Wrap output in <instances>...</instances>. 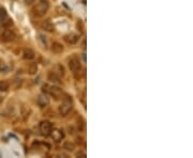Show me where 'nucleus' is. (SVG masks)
Instances as JSON below:
<instances>
[{
    "mask_svg": "<svg viewBox=\"0 0 193 158\" xmlns=\"http://www.w3.org/2000/svg\"><path fill=\"white\" fill-rule=\"evenodd\" d=\"M63 100L60 104L59 108H58V111H59V114L61 117H67L73 109V100L70 96H66L62 97Z\"/></svg>",
    "mask_w": 193,
    "mask_h": 158,
    "instance_id": "f257e3e1",
    "label": "nucleus"
},
{
    "mask_svg": "<svg viewBox=\"0 0 193 158\" xmlns=\"http://www.w3.org/2000/svg\"><path fill=\"white\" fill-rule=\"evenodd\" d=\"M49 9V3L48 0H39L38 3L34 7L32 12L36 16L38 17H42L46 14V12Z\"/></svg>",
    "mask_w": 193,
    "mask_h": 158,
    "instance_id": "f03ea898",
    "label": "nucleus"
},
{
    "mask_svg": "<svg viewBox=\"0 0 193 158\" xmlns=\"http://www.w3.org/2000/svg\"><path fill=\"white\" fill-rule=\"evenodd\" d=\"M15 38L16 34L12 29H9L8 27H3V26L0 28V42L9 43V42H13Z\"/></svg>",
    "mask_w": 193,
    "mask_h": 158,
    "instance_id": "7ed1b4c3",
    "label": "nucleus"
},
{
    "mask_svg": "<svg viewBox=\"0 0 193 158\" xmlns=\"http://www.w3.org/2000/svg\"><path fill=\"white\" fill-rule=\"evenodd\" d=\"M51 130H53V124L49 121H42L39 125V131L43 137H49Z\"/></svg>",
    "mask_w": 193,
    "mask_h": 158,
    "instance_id": "20e7f679",
    "label": "nucleus"
},
{
    "mask_svg": "<svg viewBox=\"0 0 193 158\" xmlns=\"http://www.w3.org/2000/svg\"><path fill=\"white\" fill-rule=\"evenodd\" d=\"M68 66H69L70 71L72 72L73 74L83 69L82 64H80V60L77 58L76 56H73L69 59V61H68Z\"/></svg>",
    "mask_w": 193,
    "mask_h": 158,
    "instance_id": "39448f33",
    "label": "nucleus"
},
{
    "mask_svg": "<svg viewBox=\"0 0 193 158\" xmlns=\"http://www.w3.org/2000/svg\"><path fill=\"white\" fill-rule=\"evenodd\" d=\"M48 95H51V97H54L56 100H59L63 96V92H62V90L59 87H57V86H49Z\"/></svg>",
    "mask_w": 193,
    "mask_h": 158,
    "instance_id": "423d86ee",
    "label": "nucleus"
},
{
    "mask_svg": "<svg viewBox=\"0 0 193 158\" xmlns=\"http://www.w3.org/2000/svg\"><path fill=\"white\" fill-rule=\"evenodd\" d=\"M49 137L53 139V141H54V142L58 143V142H60V141L63 140L64 133H63V130L60 129V128H56V129H54V128H53V130H51V135H49Z\"/></svg>",
    "mask_w": 193,
    "mask_h": 158,
    "instance_id": "0eeeda50",
    "label": "nucleus"
},
{
    "mask_svg": "<svg viewBox=\"0 0 193 158\" xmlns=\"http://www.w3.org/2000/svg\"><path fill=\"white\" fill-rule=\"evenodd\" d=\"M0 24H2L3 27H8V26L12 25V21L9 18L8 13L4 8H0Z\"/></svg>",
    "mask_w": 193,
    "mask_h": 158,
    "instance_id": "6e6552de",
    "label": "nucleus"
},
{
    "mask_svg": "<svg viewBox=\"0 0 193 158\" xmlns=\"http://www.w3.org/2000/svg\"><path fill=\"white\" fill-rule=\"evenodd\" d=\"M37 104H38L39 107H41V108L47 107V106L49 105L48 95L45 94V93H42V94H40L38 96V98H37Z\"/></svg>",
    "mask_w": 193,
    "mask_h": 158,
    "instance_id": "1a4fd4ad",
    "label": "nucleus"
},
{
    "mask_svg": "<svg viewBox=\"0 0 193 158\" xmlns=\"http://www.w3.org/2000/svg\"><path fill=\"white\" fill-rule=\"evenodd\" d=\"M47 80L54 84H59L60 82H61V77L51 71V72H49L48 75H47Z\"/></svg>",
    "mask_w": 193,
    "mask_h": 158,
    "instance_id": "9d476101",
    "label": "nucleus"
},
{
    "mask_svg": "<svg viewBox=\"0 0 193 158\" xmlns=\"http://www.w3.org/2000/svg\"><path fill=\"white\" fill-rule=\"evenodd\" d=\"M41 28L43 29L44 31H46V32H53V31L55 30V26L49 19H45V21H42Z\"/></svg>",
    "mask_w": 193,
    "mask_h": 158,
    "instance_id": "9b49d317",
    "label": "nucleus"
},
{
    "mask_svg": "<svg viewBox=\"0 0 193 158\" xmlns=\"http://www.w3.org/2000/svg\"><path fill=\"white\" fill-rule=\"evenodd\" d=\"M78 40H80V36L75 33H70L64 36V41L67 42L69 45H75L78 42Z\"/></svg>",
    "mask_w": 193,
    "mask_h": 158,
    "instance_id": "f8f14e48",
    "label": "nucleus"
},
{
    "mask_svg": "<svg viewBox=\"0 0 193 158\" xmlns=\"http://www.w3.org/2000/svg\"><path fill=\"white\" fill-rule=\"evenodd\" d=\"M51 49L54 54L58 55V54H61L62 51H63V46H62V44L59 43V42H53V43H51Z\"/></svg>",
    "mask_w": 193,
    "mask_h": 158,
    "instance_id": "ddd939ff",
    "label": "nucleus"
},
{
    "mask_svg": "<svg viewBox=\"0 0 193 158\" xmlns=\"http://www.w3.org/2000/svg\"><path fill=\"white\" fill-rule=\"evenodd\" d=\"M34 57H36V54H34V51L32 50V49L30 48H25L23 51V58L25 59V60H32V59H34Z\"/></svg>",
    "mask_w": 193,
    "mask_h": 158,
    "instance_id": "4468645a",
    "label": "nucleus"
},
{
    "mask_svg": "<svg viewBox=\"0 0 193 158\" xmlns=\"http://www.w3.org/2000/svg\"><path fill=\"white\" fill-rule=\"evenodd\" d=\"M63 148L66 151H69V152H73L75 150V143L71 142V141H67V142L63 143Z\"/></svg>",
    "mask_w": 193,
    "mask_h": 158,
    "instance_id": "2eb2a0df",
    "label": "nucleus"
},
{
    "mask_svg": "<svg viewBox=\"0 0 193 158\" xmlns=\"http://www.w3.org/2000/svg\"><path fill=\"white\" fill-rule=\"evenodd\" d=\"M53 72H54V73H56L57 75H59L60 77L64 75V69H63V66H62V65H60V64H57L56 66L54 67V69H53Z\"/></svg>",
    "mask_w": 193,
    "mask_h": 158,
    "instance_id": "dca6fc26",
    "label": "nucleus"
},
{
    "mask_svg": "<svg viewBox=\"0 0 193 158\" xmlns=\"http://www.w3.org/2000/svg\"><path fill=\"white\" fill-rule=\"evenodd\" d=\"M9 82L8 81H0V93H5L9 90Z\"/></svg>",
    "mask_w": 193,
    "mask_h": 158,
    "instance_id": "f3484780",
    "label": "nucleus"
},
{
    "mask_svg": "<svg viewBox=\"0 0 193 158\" xmlns=\"http://www.w3.org/2000/svg\"><path fill=\"white\" fill-rule=\"evenodd\" d=\"M38 71V66H37L36 63H31L29 65V74H36V72Z\"/></svg>",
    "mask_w": 193,
    "mask_h": 158,
    "instance_id": "a211bd4d",
    "label": "nucleus"
},
{
    "mask_svg": "<svg viewBox=\"0 0 193 158\" xmlns=\"http://www.w3.org/2000/svg\"><path fill=\"white\" fill-rule=\"evenodd\" d=\"M76 157L85 158L86 157V153H85V152H82V151H80V152H77V153H76Z\"/></svg>",
    "mask_w": 193,
    "mask_h": 158,
    "instance_id": "6ab92c4d",
    "label": "nucleus"
},
{
    "mask_svg": "<svg viewBox=\"0 0 193 158\" xmlns=\"http://www.w3.org/2000/svg\"><path fill=\"white\" fill-rule=\"evenodd\" d=\"M24 2H25L26 5H31L36 2V0H24Z\"/></svg>",
    "mask_w": 193,
    "mask_h": 158,
    "instance_id": "aec40b11",
    "label": "nucleus"
}]
</instances>
